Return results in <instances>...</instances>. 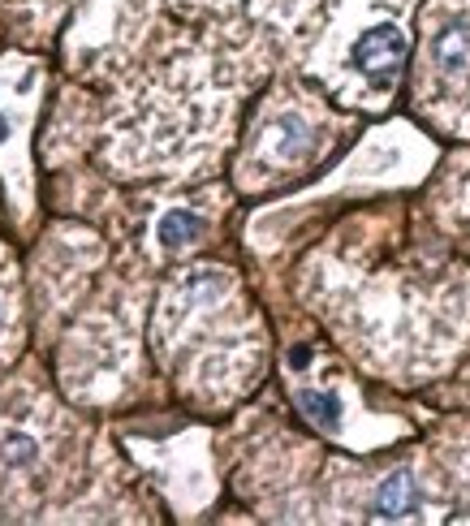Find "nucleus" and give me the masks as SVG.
I'll return each instance as SVG.
<instances>
[{
	"label": "nucleus",
	"instance_id": "1",
	"mask_svg": "<svg viewBox=\"0 0 470 526\" xmlns=\"http://www.w3.org/2000/svg\"><path fill=\"white\" fill-rule=\"evenodd\" d=\"M345 65H350V74L363 82L371 95H389L397 74H402V65H406V31L393 18L363 26V31L354 35Z\"/></svg>",
	"mask_w": 470,
	"mask_h": 526
},
{
	"label": "nucleus",
	"instance_id": "2",
	"mask_svg": "<svg viewBox=\"0 0 470 526\" xmlns=\"http://www.w3.org/2000/svg\"><path fill=\"white\" fill-rule=\"evenodd\" d=\"M427 65L445 87H470V5L445 9L427 39Z\"/></svg>",
	"mask_w": 470,
	"mask_h": 526
},
{
	"label": "nucleus",
	"instance_id": "3",
	"mask_svg": "<svg viewBox=\"0 0 470 526\" xmlns=\"http://www.w3.org/2000/svg\"><path fill=\"white\" fill-rule=\"evenodd\" d=\"M419 509H423V492H419V483H414V475L393 470L389 479H380L376 501H371V518L406 522V518H419Z\"/></svg>",
	"mask_w": 470,
	"mask_h": 526
},
{
	"label": "nucleus",
	"instance_id": "4",
	"mask_svg": "<svg viewBox=\"0 0 470 526\" xmlns=\"http://www.w3.org/2000/svg\"><path fill=\"white\" fill-rule=\"evenodd\" d=\"M311 147H315V130H311L298 113H285V117L272 121V138H268L272 160L294 164V160H302V156H311Z\"/></svg>",
	"mask_w": 470,
	"mask_h": 526
},
{
	"label": "nucleus",
	"instance_id": "5",
	"mask_svg": "<svg viewBox=\"0 0 470 526\" xmlns=\"http://www.w3.org/2000/svg\"><path fill=\"white\" fill-rule=\"evenodd\" d=\"M203 216L199 212H190V207H173V212H164L160 216V225H156V238L160 246H169V251H182V246H195L203 238Z\"/></svg>",
	"mask_w": 470,
	"mask_h": 526
},
{
	"label": "nucleus",
	"instance_id": "6",
	"mask_svg": "<svg viewBox=\"0 0 470 526\" xmlns=\"http://www.w3.org/2000/svg\"><path fill=\"white\" fill-rule=\"evenodd\" d=\"M298 406H302V414H307L315 427H324V432H337V427H341V397L337 393L302 389L298 393Z\"/></svg>",
	"mask_w": 470,
	"mask_h": 526
},
{
	"label": "nucleus",
	"instance_id": "7",
	"mask_svg": "<svg viewBox=\"0 0 470 526\" xmlns=\"http://www.w3.org/2000/svg\"><path fill=\"white\" fill-rule=\"evenodd\" d=\"M35 458H39V440L31 432H5V440H0V462L13 470H26V466H35Z\"/></svg>",
	"mask_w": 470,
	"mask_h": 526
},
{
	"label": "nucleus",
	"instance_id": "8",
	"mask_svg": "<svg viewBox=\"0 0 470 526\" xmlns=\"http://www.w3.org/2000/svg\"><path fill=\"white\" fill-rule=\"evenodd\" d=\"M0 328H5V302H0Z\"/></svg>",
	"mask_w": 470,
	"mask_h": 526
}]
</instances>
